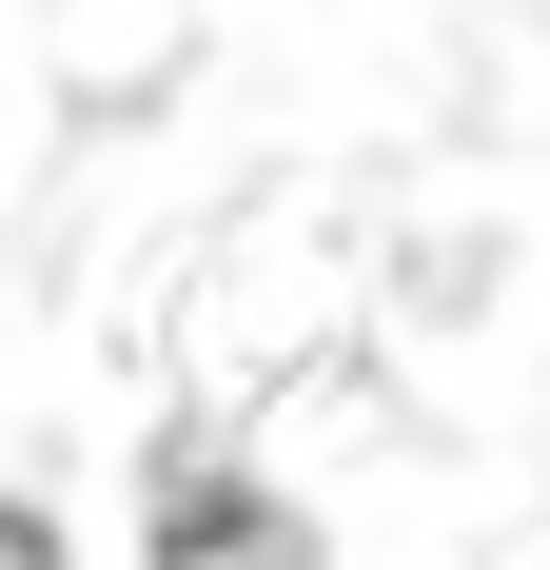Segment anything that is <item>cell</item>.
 Segmentation results:
<instances>
[{
  "instance_id": "1",
  "label": "cell",
  "mask_w": 550,
  "mask_h": 570,
  "mask_svg": "<svg viewBox=\"0 0 550 570\" xmlns=\"http://www.w3.org/2000/svg\"><path fill=\"white\" fill-rule=\"evenodd\" d=\"M40 59H59V99H158L177 59H197V0H59Z\"/></svg>"
}]
</instances>
